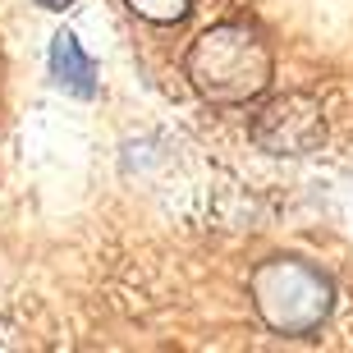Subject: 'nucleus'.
Instances as JSON below:
<instances>
[{
    "label": "nucleus",
    "mask_w": 353,
    "mask_h": 353,
    "mask_svg": "<svg viewBox=\"0 0 353 353\" xmlns=\"http://www.w3.org/2000/svg\"><path fill=\"white\" fill-rule=\"evenodd\" d=\"M188 79L216 105H243L271 83V51L243 23L207 28L188 51Z\"/></svg>",
    "instance_id": "obj_1"
},
{
    "label": "nucleus",
    "mask_w": 353,
    "mask_h": 353,
    "mask_svg": "<svg viewBox=\"0 0 353 353\" xmlns=\"http://www.w3.org/2000/svg\"><path fill=\"white\" fill-rule=\"evenodd\" d=\"M252 303L271 330L307 335L330 316V280L294 257H271L252 271Z\"/></svg>",
    "instance_id": "obj_2"
},
{
    "label": "nucleus",
    "mask_w": 353,
    "mask_h": 353,
    "mask_svg": "<svg viewBox=\"0 0 353 353\" xmlns=\"http://www.w3.org/2000/svg\"><path fill=\"white\" fill-rule=\"evenodd\" d=\"M326 138V119H321V105L303 92H289V97H275L262 115L252 119V143L271 152V157H307L316 152Z\"/></svg>",
    "instance_id": "obj_3"
},
{
    "label": "nucleus",
    "mask_w": 353,
    "mask_h": 353,
    "mask_svg": "<svg viewBox=\"0 0 353 353\" xmlns=\"http://www.w3.org/2000/svg\"><path fill=\"white\" fill-rule=\"evenodd\" d=\"M51 74L74 97H92L97 92V65H92V55L79 46L74 32H55L51 37Z\"/></svg>",
    "instance_id": "obj_4"
},
{
    "label": "nucleus",
    "mask_w": 353,
    "mask_h": 353,
    "mask_svg": "<svg viewBox=\"0 0 353 353\" xmlns=\"http://www.w3.org/2000/svg\"><path fill=\"white\" fill-rule=\"evenodd\" d=\"M138 19H152V23H174V19H183L188 14V5L193 0H124Z\"/></svg>",
    "instance_id": "obj_5"
},
{
    "label": "nucleus",
    "mask_w": 353,
    "mask_h": 353,
    "mask_svg": "<svg viewBox=\"0 0 353 353\" xmlns=\"http://www.w3.org/2000/svg\"><path fill=\"white\" fill-rule=\"evenodd\" d=\"M41 10H69V5H74V0H37Z\"/></svg>",
    "instance_id": "obj_6"
}]
</instances>
